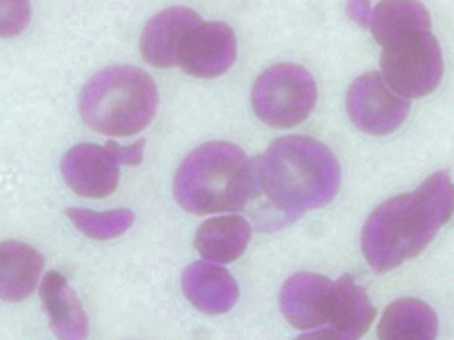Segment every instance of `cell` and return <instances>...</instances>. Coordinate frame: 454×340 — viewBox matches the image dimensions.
Returning <instances> with one entry per match:
<instances>
[{"label":"cell","instance_id":"6da1fadb","mask_svg":"<svg viewBox=\"0 0 454 340\" xmlns=\"http://www.w3.org/2000/svg\"><path fill=\"white\" fill-rule=\"evenodd\" d=\"M454 213V184L445 171L431 175L412 194L378 206L362 232V251L369 266L386 273L419 257Z\"/></svg>","mask_w":454,"mask_h":340},{"label":"cell","instance_id":"7a4b0ae2","mask_svg":"<svg viewBox=\"0 0 454 340\" xmlns=\"http://www.w3.org/2000/svg\"><path fill=\"white\" fill-rule=\"evenodd\" d=\"M266 199L296 218L329 204L340 187V164L333 151L301 135L277 138L256 164Z\"/></svg>","mask_w":454,"mask_h":340},{"label":"cell","instance_id":"3957f363","mask_svg":"<svg viewBox=\"0 0 454 340\" xmlns=\"http://www.w3.org/2000/svg\"><path fill=\"white\" fill-rule=\"evenodd\" d=\"M256 166L231 142H207L189 154L175 175L176 204L193 215L246 208L256 184Z\"/></svg>","mask_w":454,"mask_h":340},{"label":"cell","instance_id":"277c9868","mask_svg":"<svg viewBox=\"0 0 454 340\" xmlns=\"http://www.w3.org/2000/svg\"><path fill=\"white\" fill-rule=\"evenodd\" d=\"M84 123L97 133L131 137L153 121L159 109V90L144 69L113 66L84 86L79 100Z\"/></svg>","mask_w":454,"mask_h":340},{"label":"cell","instance_id":"5b68a950","mask_svg":"<svg viewBox=\"0 0 454 340\" xmlns=\"http://www.w3.org/2000/svg\"><path fill=\"white\" fill-rule=\"evenodd\" d=\"M313 75L298 64H275L256 79L251 104L256 117L271 128L289 130L306 123L317 107Z\"/></svg>","mask_w":454,"mask_h":340},{"label":"cell","instance_id":"8992f818","mask_svg":"<svg viewBox=\"0 0 454 340\" xmlns=\"http://www.w3.org/2000/svg\"><path fill=\"white\" fill-rule=\"evenodd\" d=\"M382 75L403 97L420 99L433 93L443 73L440 43L433 26L414 28L382 44Z\"/></svg>","mask_w":454,"mask_h":340},{"label":"cell","instance_id":"52a82bcc","mask_svg":"<svg viewBox=\"0 0 454 340\" xmlns=\"http://www.w3.org/2000/svg\"><path fill=\"white\" fill-rule=\"evenodd\" d=\"M351 123L364 133L382 137L395 133L407 119L411 102L400 95L380 73L358 77L346 99Z\"/></svg>","mask_w":454,"mask_h":340},{"label":"cell","instance_id":"ba28073f","mask_svg":"<svg viewBox=\"0 0 454 340\" xmlns=\"http://www.w3.org/2000/svg\"><path fill=\"white\" fill-rule=\"evenodd\" d=\"M121 162L107 144L82 142L66 151L60 171L71 190L86 199H106L115 194Z\"/></svg>","mask_w":454,"mask_h":340},{"label":"cell","instance_id":"9c48e42d","mask_svg":"<svg viewBox=\"0 0 454 340\" xmlns=\"http://www.w3.org/2000/svg\"><path fill=\"white\" fill-rule=\"evenodd\" d=\"M237 60V36L223 22H202L182 50L178 66L192 77L216 79Z\"/></svg>","mask_w":454,"mask_h":340},{"label":"cell","instance_id":"30bf717a","mask_svg":"<svg viewBox=\"0 0 454 340\" xmlns=\"http://www.w3.org/2000/svg\"><path fill=\"white\" fill-rule=\"evenodd\" d=\"M334 298V282L318 273H296L280 291V310L286 320L301 331L325 324Z\"/></svg>","mask_w":454,"mask_h":340},{"label":"cell","instance_id":"8fae6325","mask_svg":"<svg viewBox=\"0 0 454 340\" xmlns=\"http://www.w3.org/2000/svg\"><path fill=\"white\" fill-rule=\"evenodd\" d=\"M204 20L189 8H169L151 19L140 36V51L147 64L155 67L178 66L182 50Z\"/></svg>","mask_w":454,"mask_h":340},{"label":"cell","instance_id":"7c38bea8","mask_svg":"<svg viewBox=\"0 0 454 340\" xmlns=\"http://www.w3.org/2000/svg\"><path fill=\"white\" fill-rule=\"evenodd\" d=\"M376 317V308L365 289L351 275H342L334 282V298L325 324L308 331V338L353 340L365 335Z\"/></svg>","mask_w":454,"mask_h":340},{"label":"cell","instance_id":"4fadbf2b","mask_svg":"<svg viewBox=\"0 0 454 340\" xmlns=\"http://www.w3.org/2000/svg\"><path fill=\"white\" fill-rule=\"evenodd\" d=\"M182 291L192 304L207 315L231 312L239 302V286L218 262H193L182 275Z\"/></svg>","mask_w":454,"mask_h":340},{"label":"cell","instance_id":"5bb4252c","mask_svg":"<svg viewBox=\"0 0 454 340\" xmlns=\"http://www.w3.org/2000/svg\"><path fill=\"white\" fill-rule=\"evenodd\" d=\"M41 298L51 331L57 338L88 336V317L81 300L59 272H48L41 284Z\"/></svg>","mask_w":454,"mask_h":340},{"label":"cell","instance_id":"9a60e30c","mask_svg":"<svg viewBox=\"0 0 454 340\" xmlns=\"http://www.w3.org/2000/svg\"><path fill=\"white\" fill-rule=\"evenodd\" d=\"M44 270V257L24 242L8 241L0 246V291L3 300L20 302L27 298Z\"/></svg>","mask_w":454,"mask_h":340},{"label":"cell","instance_id":"2e32d148","mask_svg":"<svg viewBox=\"0 0 454 340\" xmlns=\"http://www.w3.org/2000/svg\"><path fill=\"white\" fill-rule=\"evenodd\" d=\"M251 241V228L242 217L206 220L195 237V248L204 260L230 264L240 258Z\"/></svg>","mask_w":454,"mask_h":340},{"label":"cell","instance_id":"e0dca14e","mask_svg":"<svg viewBox=\"0 0 454 340\" xmlns=\"http://www.w3.org/2000/svg\"><path fill=\"white\" fill-rule=\"evenodd\" d=\"M436 335L438 317L419 298L395 300L378 324V338L384 340H431Z\"/></svg>","mask_w":454,"mask_h":340},{"label":"cell","instance_id":"ac0fdd59","mask_svg":"<svg viewBox=\"0 0 454 340\" xmlns=\"http://www.w3.org/2000/svg\"><path fill=\"white\" fill-rule=\"evenodd\" d=\"M424 26H433L431 15L419 0H382L372 10L369 29L382 46L400 33Z\"/></svg>","mask_w":454,"mask_h":340},{"label":"cell","instance_id":"d6986e66","mask_svg":"<svg viewBox=\"0 0 454 340\" xmlns=\"http://www.w3.org/2000/svg\"><path fill=\"white\" fill-rule=\"evenodd\" d=\"M67 218L82 235L95 241H109L124 235L135 222L131 210L91 211L84 208H67Z\"/></svg>","mask_w":454,"mask_h":340},{"label":"cell","instance_id":"ffe728a7","mask_svg":"<svg viewBox=\"0 0 454 340\" xmlns=\"http://www.w3.org/2000/svg\"><path fill=\"white\" fill-rule=\"evenodd\" d=\"M31 19L29 0H3V22H0V35L3 39L22 33Z\"/></svg>","mask_w":454,"mask_h":340},{"label":"cell","instance_id":"44dd1931","mask_svg":"<svg viewBox=\"0 0 454 340\" xmlns=\"http://www.w3.org/2000/svg\"><path fill=\"white\" fill-rule=\"evenodd\" d=\"M113 154H115V157L119 159V162L122 166H138L142 164L144 161V149H145V140L140 138L138 142L135 144H129V146H121L117 142H106Z\"/></svg>","mask_w":454,"mask_h":340},{"label":"cell","instance_id":"7402d4cb","mask_svg":"<svg viewBox=\"0 0 454 340\" xmlns=\"http://www.w3.org/2000/svg\"><path fill=\"white\" fill-rule=\"evenodd\" d=\"M348 15L360 28L367 29L372 17L371 0H348Z\"/></svg>","mask_w":454,"mask_h":340}]
</instances>
